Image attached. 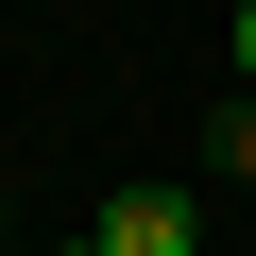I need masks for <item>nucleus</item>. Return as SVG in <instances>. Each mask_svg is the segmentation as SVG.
Wrapping results in <instances>:
<instances>
[{
    "label": "nucleus",
    "instance_id": "f257e3e1",
    "mask_svg": "<svg viewBox=\"0 0 256 256\" xmlns=\"http://www.w3.org/2000/svg\"><path fill=\"white\" fill-rule=\"evenodd\" d=\"M86 239H102V256H188V239H205V205H188V188H120Z\"/></svg>",
    "mask_w": 256,
    "mask_h": 256
},
{
    "label": "nucleus",
    "instance_id": "f03ea898",
    "mask_svg": "<svg viewBox=\"0 0 256 256\" xmlns=\"http://www.w3.org/2000/svg\"><path fill=\"white\" fill-rule=\"evenodd\" d=\"M239 68H256V0H239Z\"/></svg>",
    "mask_w": 256,
    "mask_h": 256
},
{
    "label": "nucleus",
    "instance_id": "7ed1b4c3",
    "mask_svg": "<svg viewBox=\"0 0 256 256\" xmlns=\"http://www.w3.org/2000/svg\"><path fill=\"white\" fill-rule=\"evenodd\" d=\"M52 256H102V239H52Z\"/></svg>",
    "mask_w": 256,
    "mask_h": 256
}]
</instances>
